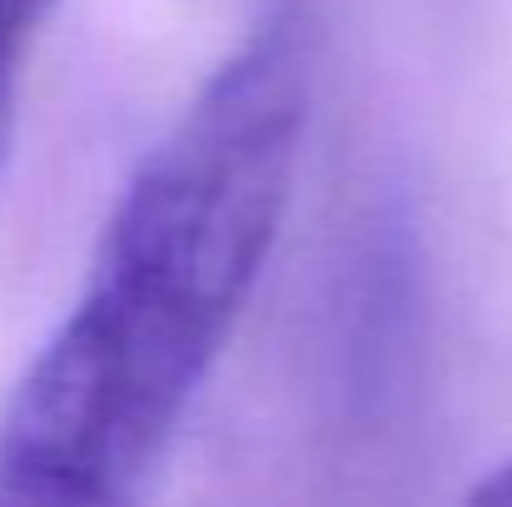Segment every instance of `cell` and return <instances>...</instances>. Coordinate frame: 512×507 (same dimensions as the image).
<instances>
[{"instance_id": "277c9868", "label": "cell", "mask_w": 512, "mask_h": 507, "mask_svg": "<svg viewBox=\"0 0 512 507\" xmlns=\"http://www.w3.org/2000/svg\"><path fill=\"white\" fill-rule=\"evenodd\" d=\"M10 140H15V80H0V169L10 160Z\"/></svg>"}, {"instance_id": "3957f363", "label": "cell", "mask_w": 512, "mask_h": 507, "mask_svg": "<svg viewBox=\"0 0 512 507\" xmlns=\"http://www.w3.org/2000/svg\"><path fill=\"white\" fill-rule=\"evenodd\" d=\"M468 503L478 507H512V463H503V468H493L473 493H468Z\"/></svg>"}, {"instance_id": "7a4b0ae2", "label": "cell", "mask_w": 512, "mask_h": 507, "mask_svg": "<svg viewBox=\"0 0 512 507\" xmlns=\"http://www.w3.org/2000/svg\"><path fill=\"white\" fill-rule=\"evenodd\" d=\"M55 5L60 0H0V80L20 75V60L55 15Z\"/></svg>"}, {"instance_id": "6da1fadb", "label": "cell", "mask_w": 512, "mask_h": 507, "mask_svg": "<svg viewBox=\"0 0 512 507\" xmlns=\"http://www.w3.org/2000/svg\"><path fill=\"white\" fill-rule=\"evenodd\" d=\"M309 55L269 15L130 169L0 413V507L135 503L239 329L294 204Z\"/></svg>"}]
</instances>
